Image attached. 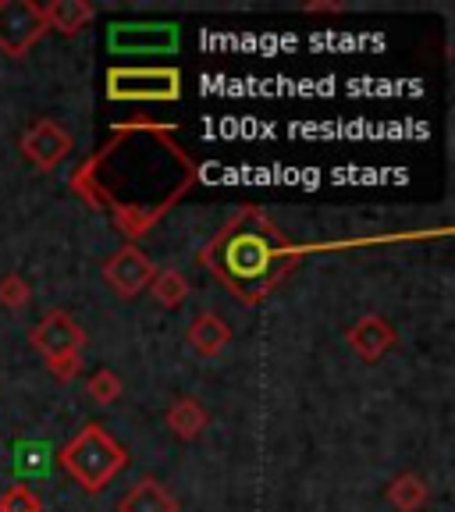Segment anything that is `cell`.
I'll list each match as a JSON object with an SVG mask.
<instances>
[{"mask_svg": "<svg viewBox=\"0 0 455 512\" xmlns=\"http://www.w3.org/2000/svg\"><path fill=\"white\" fill-rule=\"evenodd\" d=\"M107 50L111 54H175L178 25L175 22H111L107 29Z\"/></svg>", "mask_w": 455, "mask_h": 512, "instance_id": "cell-4", "label": "cell"}, {"mask_svg": "<svg viewBox=\"0 0 455 512\" xmlns=\"http://www.w3.org/2000/svg\"><path fill=\"white\" fill-rule=\"evenodd\" d=\"M228 342H232V328H228L214 310L200 313V317L189 324V345L196 356H207L210 360V356H217Z\"/></svg>", "mask_w": 455, "mask_h": 512, "instance_id": "cell-10", "label": "cell"}, {"mask_svg": "<svg viewBox=\"0 0 455 512\" xmlns=\"http://www.w3.org/2000/svg\"><path fill=\"white\" fill-rule=\"evenodd\" d=\"M50 374L57 377V381H75L82 370V352H72V356H57V360H47Z\"/></svg>", "mask_w": 455, "mask_h": 512, "instance_id": "cell-19", "label": "cell"}, {"mask_svg": "<svg viewBox=\"0 0 455 512\" xmlns=\"http://www.w3.org/2000/svg\"><path fill=\"white\" fill-rule=\"evenodd\" d=\"M72 150H75L72 132L50 118H40L36 125H29L22 136V153L36 171H54L57 164H64V160L72 157Z\"/></svg>", "mask_w": 455, "mask_h": 512, "instance_id": "cell-6", "label": "cell"}, {"mask_svg": "<svg viewBox=\"0 0 455 512\" xmlns=\"http://www.w3.org/2000/svg\"><path fill=\"white\" fill-rule=\"evenodd\" d=\"M61 466L82 491L96 495V491H104L128 466V452H125V445H121L114 434H107L100 424H86L61 448Z\"/></svg>", "mask_w": 455, "mask_h": 512, "instance_id": "cell-2", "label": "cell"}, {"mask_svg": "<svg viewBox=\"0 0 455 512\" xmlns=\"http://www.w3.org/2000/svg\"><path fill=\"white\" fill-rule=\"evenodd\" d=\"M29 299H32V288L22 274H4V278H0V306H8V310H22Z\"/></svg>", "mask_w": 455, "mask_h": 512, "instance_id": "cell-17", "label": "cell"}, {"mask_svg": "<svg viewBox=\"0 0 455 512\" xmlns=\"http://www.w3.org/2000/svg\"><path fill=\"white\" fill-rule=\"evenodd\" d=\"M207 420H210L207 409H203L196 399H189V395H185V399H178L175 406L168 409V427H171V431H175L182 441H192V438H196V434H200L203 427H207Z\"/></svg>", "mask_w": 455, "mask_h": 512, "instance_id": "cell-14", "label": "cell"}, {"mask_svg": "<svg viewBox=\"0 0 455 512\" xmlns=\"http://www.w3.org/2000/svg\"><path fill=\"white\" fill-rule=\"evenodd\" d=\"M86 392H89V399L100 402V406H111V402L121 395L118 374H114V370H96V374L86 381Z\"/></svg>", "mask_w": 455, "mask_h": 512, "instance_id": "cell-16", "label": "cell"}, {"mask_svg": "<svg viewBox=\"0 0 455 512\" xmlns=\"http://www.w3.org/2000/svg\"><path fill=\"white\" fill-rule=\"evenodd\" d=\"M427 498H431V491H427L420 473H399V477L388 484V502L399 512H420L427 505Z\"/></svg>", "mask_w": 455, "mask_h": 512, "instance_id": "cell-13", "label": "cell"}, {"mask_svg": "<svg viewBox=\"0 0 455 512\" xmlns=\"http://www.w3.org/2000/svg\"><path fill=\"white\" fill-rule=\"evenodd\" d=\"M150 292H153V299H157L164 310H178V306L189 299V281H185V274H178V271H157L153 274V281H150Z\"/></svg>", "mask_w": 455, "mask_h": 512, "instance_id": "cell-15", "label": "cell"}, {"mask_svg": "<svg viewBox=\"0 0 455 512\" xmlns=\"http://www.w3.org/2000/svg\"><path fill=\"white\" fill-rule=\"evenodd\" d=\"M153 274H157V264L136 246H121L118 253L107 256L104 264V281L121 299H136L143 288H150Z\"/></svg>", "mask_w": 455, "mask_h": 512, "instance_id": "cell-7", "label": "cell"}, {"mask_svg": "<svg viewBox=\"0 0 455 512\" xmlns=\"http://www.w3.org/2000/svg\"><path fill=\"white\" fill-rule=\"evenodd\" d=\"M29 342L47 356V360H57V356H72V352H82L86 345V331L75 324V317L68 310H50L47 317L32 328Z\"/></svg>", "mask_w": 455, "mask_h": 512, "instance_id": "cell-8", "label": "cell"}, {"mask_svg": "<svg viewBox=\"0 0 455 512\" xmlns=\"http://www.w3.org/2000/svg\"><path fill=\"white\" fill-rule=\"evenodd\" d=\"M345 342L352 345V352H356L363 363H377L384 352L395 349L399 335H395V328L381 317V313H363V317L345 331Z\"/></svg>", "mask_w": 455, "mask_h": 512, "instance_id": "cell-9", "label": "cell"}, {"mask_svg": "<svg viewBox=\"0 0 455 512\" xmlns=\"http://www.w3.org/2000/svg\"><path fill=\"white\" fill-rule=\"evenodd\" d=\"M47 32L40 4L32 0H0V50L8 57H25Z\"/></svg>", "mask_w": 455, "mask_h": 512, "instance_id": "cell-5", "label": "cell"}, {"mask_svg": "<svg viewBox=\"0 0 455 512\" xmlns=\"http://www.w3.org/2000/svg\"><path fill=\"white\" fill-rule=\"evenodd\" d=\"M306 11H342L338 4H306Z\"/></svg>", "mask_w": 455, "mask_h": 512, "instance_id": "cell-20", "label": "cell"}, {"mask_svg": "<svg viewBox=\"0 0 455 512\" xmlns=\"http://www.w3.org/2000/svg\"><path fill=\"white\" fill-rule=\"evenodd\" d=\"M93 15H96V8L86 4V0H54V4L43 8L47 29H57V32H64V36L82 32L89 22H93Z\"/></svg>", "mask_w": 455, "mask_h": 512, "instance_id": "cell-11", "label": "cell"}, {"mask_svg": "<svg viewBox=\"0 0 455 512\" xmlns=\"http://www.w3.org/2000/svg\"><path fill=\"white\" fill-rule=\"evenodd\" d=\"M118 512H178V502L160 488L157 480L146 477L139 480L136 488L128 491L125 498L118 502Z\"/></svg>", "mask_w": 455, "mask_h": 512, "instance_id": "cell-12", "label": "cell"}, {"mask_svg": "<svg viewBox=\"0 0 455 512\" xmlns=\"http://www.w3.org/2000/svg\"><path fill=\"white\" fill-rule=\"evenodd\" d=\"M303 249L260 207H242L203 246L200 264L242 303H260L296 271Z\"/></svg>", "mask_w": 455, "mask_h": 512, "instance_id": "cell-1", "label": "cell"}, {"mask_svg": "<svg viewBox=\"0 0 455 512\" xmlns=\"http://www.w3.org/2000/svg\"><path fill=\"white\" fill-rule=\"evenodd\" d=\"M107 96L118 104H168L182 96L178 68H111Z\"/></svg>", "mask_w": 455, "mask_h": 512, "instance_id": "cell-3", "label": "cell"}, {"mask_svg": "<svg viewBox=\"0 0 455 512\" xmlns=\"http://www.w3.org/2000/svg\"><path fill=\"white\" fill-rule=\"evenodd\" d=\"M0 512H43V502L32 488L15 484V488H8L0 495Z\"/></svg>", "mask_w": 455, "mask_h": 512, "instance_id": "cell-18", "label": "cell"}]
</instances>
